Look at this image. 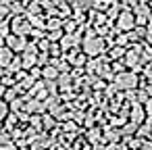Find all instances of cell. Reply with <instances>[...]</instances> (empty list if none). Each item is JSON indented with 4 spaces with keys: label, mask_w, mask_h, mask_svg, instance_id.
Returning a JSON list of instances; mask_svg holds the SVG:
<instances>
[{
    "label": "cell",
    "mask_w": 152,
    "mask_h": 150,
    "mask_svg": "<svg viewBox=\"0 0 152 150\" xmlns=\"http://www.w3.org/2000/svg\"><path fill=\"white\" fill-rule=\"evenodd\" d=\"M102 50V42L98 40V42H86V52L88 54H98Z\"/></svg>",
    "instance_id": "1"
},
{
    "label": "cell",
    "mask_w": 152,
    "mask_h": 150,
    "mask_svg": "<svg viewBox=\"0 0 152 150\" xmlns=\"http://www.w3.org/2000/svg\"><path fill=\"white\" fill-rule=\"evenodd\" d=\"M56 75H58L56 69H52V67H46L44 69V77H56Z\"/></svg>",
    "instance_id": "3"
},
{
    "label": "cell",
    "mask_w": 152,
    "mask_h": 150,
    "mask_svg": "<svg viewBox=\"0 0 152 150\" xmlns=\"http://www.w3.org/2000/svg\"><path fill=\"white\" fill-rule=\"evenodd\" d=\"M4 113H7V104H4V102H0V119L4 117Z\"/></svg>",
    "instance_id": "4"
},
{
    "label": "cell",
    "mask_w": 152,
    "mask_h": 150,
    "mask_svg": "<svg viewBox=\"0 0 152 150\" xmlns=\"http://www.w3.org/2000/svg\"><path fill=\"white\" fill-rule=\"evenodd\" d=\"M4 13H7V9H4V7H0V19L4 17Z\"/></svg>",
    "instance_id": "7"
},
{
    "label": "cell",
    "mask_w": 152,
    "mask_h": 150,
    "mask_svg": "<svg viewBox=\"0 0 152 150\" xmlns=\"http://www.w3.org/2000/svg\"><path fill=\"white\" fill-rule=\"evenodd\" d=\"M50 38H52V40H58V38H61V31L54 29V34H50Z\"/></svg>",
    "instance_id": "5"
},
{
    "label": "cell",
    "mask_w": 152,
    "mask_h": 150,
    "mask_svg": "<svg viewBox=\"0 0 152 150\" xmlns=\"http://www.w3.org/2000/svg\"><path fill=\"white\" fill-rule=\"evenodd\" d=\"M121 23H123V25H125V27H127V25H129V23H131V19H129V17H123V19H121Z\"/></svg>",
    "instance_id": "6"
},
{
    "label": "cell",
    "mask_w": 152,
    "mask_h": 150,
    "mask_svg": "<svg viewBox=\"0 0 152 150\" xmlns=\"http://www.w3.org/2000/svg\"><path fill=\"white\" fill-rule=\"evenodd\" d=\"M4 94V86H0V96H2Z\"/></svg>",
    "instance_id": "8"
},
{
    "label": "cell",
    "mask_w": 152,
    "mask_h": 150,
    "mask_svg": "<svg viewBox=\"0 0 152 150\" xmlns=\"http://www.w3.org/2000/svg\"><path fill=\"white\" fill-rule=\"evenodd\" d=\"M9 61H11V50L4 46V48H2V52H0V63H4V65H11Z\"/></svg>",
    "instance_id": "2"
}]
</instances>
